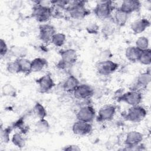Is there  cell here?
<instances>
[{"label": "cell", "instance_id": "obj_1", "mask_svg": "<svg viewBox=\"0 0 151 151\" xmlns=\"http://www.w3.org/2000/svg\"><path fill=\"white\" fill-rule=\"evenodd\" d=\"M86 2L84 1H68L65 9L71 18L75 19H82L90 15V11L85 6Z\"/></svg>", "mask_w": 151, "mask_h": 151}, {"label": "cell", "instance_id": "obj_2", "mask_svg": "<svg viewBox=\"0 0 151 151\" xmlns=\"http://www.w3.org/2000/svg\"><path fill=\"white\" fill-rule=\"evenodd\" d=\"M53 15L52 8L43 4L42 1H36L32 8L31 16L39 22L48 21Z\"/></svg>", "mask_w": 151, "mask_h": 151}, {"label": "cell", "instance_id": "obj_3", "mask_svg": "<svg viewBox=\"0 0 151 151\" xmlns=\"http://www.w3.org/2000/svg\"><path fill=\"white\" fill-rule=\"evenodd\" d=\"M147 115V110L142 106H131L127 110L124 118L126 120L132 123L142 122Z\"/></svg>", "mask_w": 151, "mask_h": 151}, {"label": "cell", "instance_id": "obj_4", "mask_svg": "<svg viewBox=\"0 0 151 151\" xmlns=\"http://www.w3.org/2000/svg\"><path fill=\"white\" fill-rule=\"evenodd\" d=\"M113 8L112 1H100L94 8V12L99 19L106 20L110 17Z\"/></svg>", "mask_w": 151, "mask_h": 151}, {"label": "cell", "instance_id": "obj_5", "mask_svg": "<svg viewBox=\"0 0 151 151\" xmlns=\"http://www.w3.org/2000/svg\"><path fill=\"white\" fill-rule=\"evenodd\" d=\"M143 99L142 93L139 90H130L123 93L117 98V101L126 103L130 106L139 105Z\"/></svg>", "mask_w": 151, "mask_h": 151}, {"label": "cell", "instance_id": "obj_6", "mask_svg": "<svg viewBox=\"0 0 151 151\" xmlns=\"http://www.w3.org/2000/svg\"><path fill=\"white\" fill-rule=\"evenodd\" d=\"M119 64L109 59L99 61L96 64V70L99 74L109 76L114 73L119 68Z\"/></svg>", "mask_w": 151, "mask_h": 151}, {"label": "cell", "instance_id": "obj_7", "mask_svg": "<svg viewBox=\"0 0 151 151\" xmlns=\"http://www.w3.org/2000/svg\"><path fill=\"white\" fill-rule=\"evenodd\" d=\"M96 117V110L93 106L90 105H86L80 107L76 113L77 120L90 123L94 120Z\"/></svg>", "mask_w": 151, "mask_h": 151}, {"label": "cell", "instance_id": "obj_8", "mask_svg": "<svg viewBox=\"0 0 151 151\" xmlns=\"http://www.w3.org/2000/svg\"><path fill=\"white\" fill-rule=\"evenodd\" d=\"M116 107L113 104H106L102 106L98 111L96 120L97 122H102L111 120L115 116Z\"/></svg>", "mask_w": 151, "mask_h": 151}, {"label": "cell", "instance_id": "obj_9", "mask_svg": "<svg viewBox=\"0 0 151 151\" xmlns=\"http://www.w3.org/2000/svg\"><path fill=\"white\" fill-rule=\"evenodd\" d=\"M59 54L61 57V61L67 68L74 64L78 60L77 51L72 48L63 49L59 51Z\"/></svg>", "mask_w": 151, "mask_h": 151}, {"label": "cell", "instance_id": "obj_10", "mask_svg": "<svg viewBox=\"0 0 151 151\" xmlns=\"http://www.w3.org/2000/svg\"><path fill=\"white\" fill-rule=\"evenodd\" d=\"M38 28L40 40L44 43L51 42L53 35L56 33L55 27L49 24H42L39 25Z\"/></svg>", "mask_w": 151, "mask_h": 151}, {"label": "cell", "instance_id": "obj_11", "mask_svg": "<svg viewBox=\"0 0 151 151\" xmlns=\"http://www.w3.org/2000/svg\"><path fill=\"white\" fill-rule=\"evenodd\" d=\"M35 83L38 86L39 91L42 94L48 93L55 86L54 81L49 73L36 79Z\"/></svg>", "mask_w": 151, "mask_h": 151}, {"label": "cell", "instance_id": "obj_12", "mask_svg": "<svg viewBox=\"0 0 151 151\" xmlns=\"http://www.w3.org/2000/svg\"><path fill=\"white\" fill-rule=\"evenodd\" d=\"M73 93L74 97L78 100H87L94 95V91L90 85L80 84Z\"/></svg>", "mask_w": 151, "mask_h": 151}, {"label": "cell", "instance_id": "obj_13", "mask_svg": "<svg viewBox=\"0 0 151 151\" xmlns=\"http://www.w3.org/2000/svg\"><path fill=\"white\" fill-rule=\"evenodd\" d=\"M92 130L93 127L90 123L80 120L75 122L72 126V131L73 133L77 136H86L90 134Z\"/></svg>", "mask_w": 151, "mask_h": 151}, {"label": "cell", "instance_id": "obj_14", "mask_svg": "<svg viewBox=\"0 0 151 151\" xmlns=\"http://www.w3.org/2000/svg\"><path fill=\"white\" fill-rule=\"evenodd\" d=\"M143 140V135L140 132L136 130L129 132L126 136L124 143L126 146L131 147L142 143Z\"/></svg>", "mask_w": 151, "mask_h": 151}, {"label": "cell", "instance_id": "obj_15", "mask_svg": "<svg viewBox=\"0 0 151 151\" xmlns=\"http://www.w3.org/2000/svg\"><path fill=\"white\" fill-rule=\"evenodd\" d=\"M141 5V2L137 0H125L122 2L119 8L129 15L139 11Z\"/></svg>", "mask_w": 151, "mask_h": 151}, {"label": "cell", "instance_id": "obj_16", "mask_svg": "<svg viewBox=\"0 0 151 151\" xmlns=\"http://www.w3.org/2000/svg\"><path fill=\"white\" fill-rule=\"evenodd\" d=\"M150 21L146 18H140L133 21L130 25V28L134 34H139L144 32L150 26Z\"/></svg>", "mask_w": 151, "mask_h": 151}, {"label": "cell", "instance_id": "obj_17", "mask_svg": "<svg viewBox=\"0 0 151 151\" xmlns=\"http://www.w3.org/2000/svg\"><path fill=\"white\" fill-rule=\"evenodd\" d=\"M150 80H151V74H150V69L149 68L146 71L142 73L138 76L136 79V87L133 90H135L136 87H137L136 90H137V89L138 87L142 88H146L150 84Z\"/></svg>", "mask_w": 151, "mask_h": 151}, {"label": "cell", "instance_id": "obj_18", "mask_svg": "<svg viewBox=\"0 0 151 151\" xmlns=\"http://www.w3.org/2000/svg\"><path fill=\"white\" fill-rule=\"evenodd\" d=\"M80 84L78 79L74 76H69L64 81L63 84V90L67 93H73Z\"/></svg>", "mask_w": 151, "mask_h": 151}, {"label": "cell", "instance_id": "obj_19", "mask_svg": "<svg viewBox=\"0 0 151 151\" xmlns=\"http://www.w3.org/2000/svg\"><path fill=\"white\" fill-rule=\"evenodd\" d=\"M129 18V14L121 10L119 8H117L114 14L113 22L118 27H122L125 25Z\"/></svg>", "mask_w": 151, "mask_h": 151}, {"label": "cell", "instance_id": "obj_20", "mask_svg": "<svg viewBox=\"0 0 151 151\" xmlns=\"http://www.w3.org/2000/svg\"><path fill=\"white\" fill-rule=\"evenodd\" d=\"M141 51H142L136 46H130L126 49L125 56L130 62L135 63L138 61Z\"/></svg>", "mask_w": 151, "mask_h": 151}, {"label": "cell", "instance_id": "obj_21", "mask_svg": "<svg viewBox=\"0 0 151 151\" xmlns=\"http://www.w3.org/2000/svg\"><path fill=\"white\" fill-rule=\"evenodd\" d=\"M48 65L47 61L41 57H37L31 61L32 72H40Z\"/></svg>", "mask_w": 151, "mask_h": 151}, {"label": "cell", "instance_id": "obj_22", "mask_svg": "<svg viewBox=\"0 0 151 151\" xmlns=\"http://www.w3.org/2000/svg\"><path fill=\"white\" fill-rule=\"evenodd\" d=\"M18 62L20 73H23L24 74L27 76L29 75L31 73H32V68H31V61L26 58H16Z\"/></svg>", "mask_w": 151, "mask_h": 151}, {"label": "cell", "instance_id": "obj_23", "mask_svg": "<svg viewBox=\"0 0 151 151\" xmlns=\"http://www.w3.org/2000/svg\"><path fill=\"white\" fill-rule=\"evenodd\" d=\"M10 54L16 57V58H25L27 55L28 50L24 47L21 46H12L9 50Z\"/></svg>", "mask_w": 151, "mask_h": 151}, {"label": "cell", "instance_id": "obj_24", "mask_svg": "<svg viewBox=\"0 0 151 151\" xmlns=\"http://www.w3.org/2000/svg\"><path fill=\"white\" fill-rule=\"evenodd\" d=\"M32 113L38 119H45L47 116V111L42 104L39 102H36L32 108Z\"/></svg>", "mask_w": 151, "mask_h": 151}, {"label": "cell", "instance_id": "obj_25", "mask_svg": "<svg viewBox=\"0 0 151 151\" xmlns=\"http://www.w3.org/2000/svg\"><path fill=\"white\" fill-rule=\"evenodd\" d=\"M50 127V124L45 119H38L35 124V130L39 133L48 132Z\"/></svg>", "mask_w": 151, "mask_h": 151}, {"label": "cell", "instance_id": "obj_26", "mask_svg": "<svg viewBox=\"0 0 151 151\" xmlns=\"http://www.w3.org/2000/svg\"><path fill=\"white\" fill-rule=\"evenodd\" d=\"M12 143L17 147L19 148H22L25 145V139L22 136V133L21 132L15 133L11 139Z\"/></svg>", "mask_w": 151, "mask_h": 151}, {"label": "cell", "instance_id": "obj_27", "mask_svg": "<svg viewBox=\"0 0 151 151\" xmlns=\"http://www.w3.org/2000/svg\"><path fill=\"white\" fill-rule=\"evenodd\" d=\"M139 62L146 65H149L151 63V50L149 48L142 51L139 58Z\"/></svg>", "mask_w": 151, "mask_h": 151}, {"label": "cell", "instance_id": "obj_28", "mask_svg": "<svg viewBox=\"0 0 151 151\" xmlns=\"http://www.w3.org/2000/svg\"><path fill=\"white\" fill-rule=\"evenodd\" d=\"M66 40V36L64 34L61 32H56L52 37L51 42H52L55 47H62Z\"/></svg>", "mask_w": 151, "mask_h": 151}, {"label": "cell", "instance_id": "obj_29", "mask_svg": "<svg viewBox=\"0 0 151 151\" xmlns=\"http://www.w3.org/2000/svg\"><path fill=\"white\" fill-rule=\"evenodd\" d=\"M113 23L110 22H106L101 28V33L105 38H108L111 36L115 31V28L114 27Z\"/></svg>", "mask_w": 151, "mask_h": 151}, {"label": "cell", "instance_id": "obj_30", "mask_svg": "<svg viewBox=\"0 0 151 151\" xmlns=\"http://www.w3.org/2000/svg\"><path fill=\"white\" fill-rule=\"evenodd\" d=\"M149 40L145 36L139 37L135 42V46L141 51H143L149 48Z\"/></svg>", "mask_w": 151, "mask_h": 151}, {"label": "cell", "instance_id": "obj_31", "mask_svg": "<svg viewBox=\"0 0 151 151\" xmlns=\"http://www.w3.org/2000/svg\"><path fill=\"white\" fill-rule=\"evenodd\" d=\"M13 130L12 126H8L4 129L2 128L1 126V142L4 143H8L10 140V134Z\"/></svg>", "mask_w": 151, "mask_h": 151}, {"label": "cell", "instance_id": "obj_32", "mask_svg": "<svg viewBox=\"0 0 151 151\" xmlns=\"http://www.w3.org/2000/svg\"><path fill=\"white\" fill-rule=\"evenodd\" d=\"M2 93L5 96L14 97L17 96V90L12 85L6 84L2 88Z\"/></svg>", "mask_w": 151, "mask_h": 151}, {"label": "cell", "instance_id": "obj_33", "mask_svg": "<svg viewBox=\"0 0 151 151\" xmlns=\"http://www.w3.org/2000/svg\"><path fill=\"white\" fill-rule=\"evenodd\" d=\"M6 70L11 74H18L20 73L19 64L17 59L7 63Z\"/></svg>", "mask_w": 151, "mask_h": 151}, {"label": "cell", "instance_id": "obj_34", "mask_svg": "<svg viewBox=\"0 0 151 151\" xmlns=\"http://www.w3.org/2000/svg\"><path fill=\"white\" fill-rule=\"evenodd\" d=\"M86 29L90 34H97L99 32V26L96 22H91L86 27Z\"/></svg>", "mask_w": 151, "mask_h": 151}, {"label": "cell", "instance_id": "obj_35", "mask_svg": "<svg viewBox=\"0 0 151 151\" xmlns=\"http://www.w3.org/2000/svg\"><path fill=\"white\" fill-rule=\"evenodd\" d=\"M8 52V45L6 42L5 41V40L1 38L0 40V55L2 57L6 55Z\"/></svg>", "mask_w": 151, "mask_h": 151}, {"label": "cell", "instance_id": "obj_36", "mask_svg": "<svg viewBox=\"0 0 151 151\" xmlns=\"http://www.w3.org/2000/svg\"><path fill=\"white\" fill-rule=\"evenodd\" d=\"M145 149V146L142 143L134 146H131V147L125 146V147L123 149V150H143Z\"/></svg>", "mask_w": 151, "mask_h": 151}, {"label": "cell", "instance_id": "obj_37", "mask_svg": "<svg viewBox=\"0 0 151 151\" xmlns=\"http://www.w3.org/2000/svg\"><path fill=\"white\" fill-rule=\"evenodd\" d=\"M62 150H68V151H79L81 150V149L78 146L76 145H69L67 146H64Z\"/></svg>", "mask_w": 151, "mask_h": 151}]
</instances>
